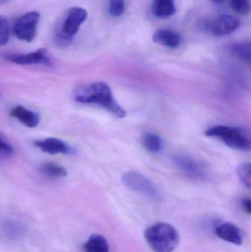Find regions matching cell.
<instances>
[{
	"mask_svg": "<svg viewBox=\"0 0 251 252\" xmlns=\"http://www.w3.org/2000/svg\"><path fill=\"white\" fill-rule=\"evenodd\" d=\"M240 26V21L231 15H221L215 19L203 21L201 29L214 36H225L232 33Z\"/></svg>",
	"mask_w": 251,
	"mask_h": 252,
	"instance_id": "obj_6",
	"label": "cell"
},
{
	"mask_svg": "<svg viewBox=\"0 0 251 252\" xmlns=\"http://www.w3.org/2000/svg\"><path fill=\"white\" fill-rule=\"evenodd\" d=\"M40 17V13L37 11L28 12L19 16L13 24V32L15 36L26 42L33 41L36 35Z\"/></svg>",
	"mask_w": 251,
	"mask_h": 252,
	"instance_id": "obj_7",
	"label": "cell"
},
{
	"mask_svg": "<svg viewBox=\"0 0 251 252\" xmlns=\"http://www.w3.org/2000/svg\"><path fill=\"white\" fill-rule=\"evenodd\" d=\"M143 146L153 154L160 152L163 148V142L159 135L153 133H146L141 139Z\"/></svg>",
	"mask_w": 251,
	"mask_h": 252,
	"instance_id": "obj_18",
	"label": "cell"
},
{
	"mask_svg": "<svg viewBox=\"0 0 251 252\" xmlns=\"http://www.w3.org/2000/svg\"><path fill=\"white\" fill-rule=\"evenodd\" d=\"M4 59L10 63L22 66L36 64L51 66L53 64L51 59L49 57L47 52L44 49H39L36 51L26 54H7L4 56Z\"/></svg>",
	"mask_w": 251,
	"mask_h": 252,
	"instance_id": "obj_8",
	"label": "cell"
},
{
	"mask_svg": "<svg viewBox=\"0 0 251 252\" xmlns=\"http://www.w3.org/2000/svg\"><path fill=\"white\" fill-rule=\"evenodd\" d=\"M242 207L243 210L247 214L251 215V202L250 198H244L242 201Z\"/></svg>",
	"mask_w": 251,
	"mask_h": 252,
	"instance_id": "obj_25",
	"label": "cell"
},
{
	"mask_svg": "<svg viewBox=\"0 0 251 252\" xmlns=\"http://www.w3.org/2000/svg\"><path fill=\"white\" fill-rule=\"evenodd\" d=\"M153 15L159 19H166L176 11L174 0H153L152 6Z\"/></svg>",
	"mask_w": 251,
	"mask_h": 252,
	"instance_id": "obj_14",
	"label": "cell"
},
{
	"mask_svg": "<svg viewBox=\"0 0 251 252\" xmlns=\"http://www.w3.org/2000/svg\"><path fill=\"white\" fill-rule=\"evenodd\" d=\"M1 93H0V99H1Z\"/></svg>",
	"mask_w": 251,
	"mask_h": 252,
	"instance_id": "obj_28",
	"label": "cell"
},
{
	"mask_svg": "<svg viewBox=\"0 0 251 252\" xmlns=\"http://www.w3.org/2000/svg\"><path fill=\"white\" fill-rule=\"evenodd\" d=\"M40 173L50 179H60L67 176V170L64 167L54 162H44L40 165Z\"/></svg>",
	"mask_w": 251,
	"mask_h": 252,
	"instance_id": "obj_16",
	"label": "cell"
},
{
	"mask_svg": "<svg viewBox=\"0 0 251 252\" xmlns=\"http://www.w3.org/2000/svg\"><path fill=\"white\" fill-rule=\"evenodd\" d=\"M251 166L249 163H244L239 166L237 170V176L240 182L248 189L251 188Z\"/></svg>",
	"mask_w": 251,
	"mask_h": 252,
	"instance_id": "obj_20",
	"label": "cell"
},
{
	"mask_svg": "<svg viewBox=\"0 0 251 252\" xmlns=\"http://www.w3.org/2000/svg\"><path fill=\"white\" fill-rule=\"evenodd\" d=\"M75 101L82 104H94L101 106L117 118H125L126 112L113 97L110 87L105 82L88 84L77 90Z\"/></svg>",
	"mask_w": 251,
	"mask_h": 252,
	"instance_id": "obj_1",
	"label": "cell"
},
{
	"mask_svg": "<svg viewBox=\"0 0 251 252\" xmlns=\"http://www.w3.org/2000/svg\"><path fill=\"white\" fill-rule=\"evenodd\" d=\"M9 0H0V4H3V3L7 2Z\"/></svg>",
	"mask_w": 251,
	"mask_h": 252,
	"instance_id": "obj_27",
	"label": "cell"
},
{
	"mask_svg": "<svg viewBox=\"0 0 251 252\" xmlns=\"http://www.w3.org/2000/svg\"><path fill=\"white\" fill-rule=\"evenodd\" d=\"M172 161L178 169L191 179H203L206 177V172L203 167L189 156L183 154L174 156Z\"/></svg>",
	"mask_w": 251,
	"mask_h": 252,
	"instance_id": "obj_9",
	"label": "cell"
},
{
	"mask_svg": "<svg viewBox=\"0 0 251 252\" xmlns=\"http://www.w3.org/2000/svg\"><path fill=\"white\" fill-rule=\"evenodd\" d=\"M215 235L223 241L234 245L241 246L243 242V234L238 226L230 222H224L215 228Z\"/></svg>",
	"mask_w": 251,
	"mask_h": 252,
	"instance_id": "obj_11",
	"label": "cell"
},
{
	"mask_svg": "<svg viewBox=\"0 0 251 252\" xmlns=\"http://www.w3.org/2000/svg\"><path fill=\"white\" fill-rule=\"evenodd\" d=\"M109 14L113 17H119L123 14L125 10V0H109Z\"/></svg>",
	"mask_w": 251,
	"mask_h": 252,
	"instance_id": "obj_21",
	"label": "cell"
},
{
	"mask_svg": "<svg viewBox=\"0 0 251 252\" xmlns=\"http://www.w3.org/2000/svg\"><path fill=\"white\" fill-rule=\"evenodd\" d=\"M14 154L12 145L0 133V158H8Z\"/></svg>",
	"mask_w": 251,
	"mask_h": 252,
	"instance_id": "obj_24",
	"label": "cell"
},
{
	"mask_svg": "<svg viewBox=\"0 0 251 252\" xmlns=\"http://www.w3.org/2000/svg\"><path fill=\"white\" fill-rule=\"evenodd\" d=\"M24 227L19 222L14 220H6L3 222L1 231L7 238L15 239L22 236L24 233Z\"/></svg>",
	"mask_w": 251,
	"mask_h": 252,
	"instance_id": "obj_19",
	"label": "cell"
},
{
	"mask_svg": "<svg viewBox=\"0 0 251 252\" xmlns=\"http://www.w3.org/2000/svg\"><path fill=\"white\" fill-rule=\"evenodd\" d=\"M230 50L239 60L244 63H250L251 52L250 41H242V42L233 44Z\"/></svg>",
	"mask_w": 251,
	"mask_h": 252,
	"instance_id": "obj_17",
	"label": "cell"
},
{
	"mask_svg": "<svg viewBox=\"0 0 251 252\" xmlns=\"http://www.w3.org/2000/svg\"><path fill=\"white\" fill-rule=\"evenodd\" d=\"M144 238L154 252H172L179 244V234L172 225L158 222L147 228Z\"/></svg>",
	"mask_w": 251,
	"mask_h": 252,
	"instance_id": "obj_2",
	"label": "cell"
},
{
	"mask_svg": "<svg viewBox=\"0 0 251 252\" xmlns=\"http://www.w3.org/2000/svg\"><path fill=\"white\" fill-rule=\"evenodd\" d=\"M10 38V26L7 18L0 16V46L7 44Z\"/></svg>",
	"mask_w": 251,
	"mask_h": 252,
	"instance_id": "obj_23",
	"label": "cell"
},
{
	"mask_svg": "<svg viewBox=\"0 0 251 252\" xmlns=\"http://www.w3.org/2000/svg\"><path fill=\"white\" fill-rule=\"evenodd\" d=\"M87 17L88 12L82 7H73L69 9L56 29L54 37L56 45L59 47L70 45Z\"/></svg>",
	"mask_w": 251,
	"mask_h": 252,
	"instance_id": "obj_3",
	"label": "cell"
},
{
	"mask_svg": "<svg viewBox=\"0 0 251 252\" xmlns=\"http://www.w3.org/2000/svg\"><path fill=\"white\" fill-rule=\"evenodd\" d=\"M212 1H215V2H222V1H225V0H212Z\"/></svg>",
	"mask_w": 251,
	"mask_h": 252,
	"instance_id": "obj_26",
	"label": "cell"
},
{
	"mask_svg": "<svg viewBox=\"0 0 251 252\" xmlns=\"http://www.w3.org/2000/svg\"><path fill=\"white\" fill-rule=\"evenodd\" d=\"M122 181L125 187L134 192L142 194L154 201L161 199V194L153 182L141 173L129 171L122 176Z\"/></svg>",
	"mask_w": 251,
	"mask_h": 252,
	"instance_id": "obj_5",
	"label": "cell"
},
{
	"mask_svg": "<svg viewBox=\"0 0 251 252\" xmlns=\"http://www.w3.org/2000/svg\"><path fill=\"white\" fill-rule=\"evenodd\" d=\"M154 42L170 49H176L182 43V36L179 32L169 29L156 31L153 35Z\"/></svg>",
	"mask_w": 251,
	"mask_h": 252,
	"instance_id": "obj_12",
	"label": "cell"
},
{
	"mask_svg": "<svg viewBox=\"0 0 251 252\" xmlns=\"http://www.w3.org/2000/svg\"><path fill=\"white\" fill-rule=\"evenodd\" d=\"M84 250L85 252H109V242L100 235H92L84 244Z\"/></svg>",
	"mask_w": 251,
	"mask_h": 252,
	"instance_id": "obj_15",
	"label": "cell"
},
{
	"mask_svg": "<svg viewBox=\"0 0 251 252\" xmlns=\"http://www.w3.org/2000/svg\"><path fill=\"white\" fill-rule=\"evenodd\" d=\"M205 135L222 141L227 146L232 149L243 151L251 150L250 134L241 127L215 126L206 130Z\"/></svg>",
	"mask_w": 251,
	"mask_h": 252,
	"instance_id": "obj_4",
	"label": "cell"
},
{
	"mask_svg": "<svg viewBox=\"0 0 251 252\" xmlns=\"http://www.w3.org/2000/svg\"><path fill=\"white\" fill-rule=\"evenodd\" d=\"M34 145L39 148L43 152L51 155L64 154V155H73L76 154L75 149L70 145L57 138H46L44 139L35 141Z\"/></svg>",
	"mask_w": 251,
	"mask_h": 252,
	"instance_id": "obj_10",
	"label": "cell"
},
{
	"mask_svg": "<svg viewBox=\"0 0 251 252\" xmlns=\"http://www.w3.org/2000/svg\"><path fill=\"white\" fill-rule=\"evenodd\" d=\"M10 115L27 127H37L40 123V117L36 112L22 106H15L10 111Z\"/></svg>",
	"mask_w": 251,
	"mask_h": 252,
	"instance_id": "obj_13",
	"label": "cell"
},
{
	"mask_svg": "<svg viewBox=\"0 0 251 252\" xmlns=\"http://www.w3.org/2000/svg\"><path fill=\"white\" fill-rule=\"evenodd\" d=\"M231 6L232 10L237 14L245 16L250 12L249 0H231Z\"/></svg>",
	"mask_w": 251,
	"mask_h": 252,
	"instance_id": "obj_22",
	"label": "cell"
}]
</instances>
